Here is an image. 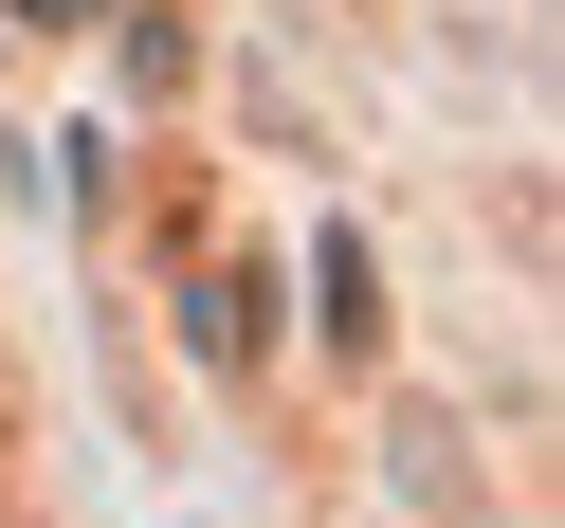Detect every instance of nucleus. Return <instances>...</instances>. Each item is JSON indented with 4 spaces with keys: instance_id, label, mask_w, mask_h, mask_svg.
<instances>
[{
    "instance_id": "2",
    "label": "nucleus",
    "mask_w": 565,
    "mask_h": 528,
    "mask_svg": "<svg viewBox=\"0 0 565 528\" xmlns=\"http://www.w3.org/2000/svg\"><path fill=\"white\" fill-rule=\"evenodd\" d=\"M310 310H329V328H347V346H365V328H383V273H365V237H329V256H310Z\"/></svg>"
},
{
    "instance_id": "3",
    "label": "nucleus",
    "mask_w": 565,
    "mask_h": 528,
    "mask_svg": "<svg viewBox=\"0 0 565 528\" xmlns=\"http://www.w3.org/2000/svg\"><path fill=\"white\" fill-rule=\"evenodd\" d=\"M19 19H38V37H74V19H92V0H19Z\"/></svg>"
},
{
    "instance_id": "1",
    "label": "nucleus",
    "mask_w": 565,
    "mask_h": 528,
    "mask_svg": "<svg viewBox=\"0 0 565 528\" xmlns=\"http://www.w3.org/2000/svg\"><path fill=\"white\" fill-rule=\"evenodd\" d=\"M183 328H201V365H256L274 292H256V273H201V292H183Z\"/></svg>"
}]
</instances>
